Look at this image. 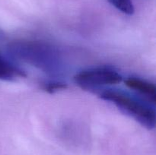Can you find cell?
<instances>
[{
  "label": "cell",
  "instance_id": "obj_1",
  "mask_svg": "<svg viewBox=\"0 0 156 155\" xmlns=\"http://www.w3.org/2000/svg\"><path fill=\"white\" fill-rule=\"evenodd\" d=\"M102 100L115 105L120 111L138 122L148 129L155 127L156 112L154 106L118 89L108 88L101 92Z\"/></svg>",
  "mask_w": 156,
  "mask_h": 155
},
{
  "label": "cell",
  "instance_id": "obj_2",
  "mask_svg": "<svg viewBox=\"0 0 156 155\" xmlns=\"http://www.w3.org/2000/svg\"><path fill=\"white\" fill-rule=\"evenodd\" d=\"M122 80L120 73L108 67L88 68L74 76L75 83L84 90L98 89L101 87L117 84Z\"/></svg>",
  "mask_w": 156,
  "mask_h": 155
},
{
  "label": "cell",
  "instance_id": "obj_3",
  "mask_svg": "<svg viewBox=\"0 0 156 155\" xmlns=\"http://www.w3.org/2000/svg\"><path fill=\"white\" fill-rule=\"evenodd\" d=\"M125 85L141 96L144 101L155 106L156 103V87L152 82L137 77H128Z\"/></svg>",
  "mask_w": 156,
  "mask_h": 155
},
{
  "label": "cell",
  "instance_id": "obj_4",
  "mask_svg": "<svg viewBox=\"0 0 156 155\" xmlns=\"http://www.w3.org/2000/svg\"><path fill=\"white\" fill-rule=\"evenodd\" d=\"M25 76L23 70L0 55V80L13 81Z\"/></svg>",
  "mask_w": 156,
  "mask_h": 155
},
{
  "label": "cell",
  "instance_id": "obj_5",
  "mask_svg": "<svg viewBox=\"0 0 156 155\" xmlns=\"http://www.w3.org/2000/svg\"><path fill=\"white\" fill-rule=\"evenodd\" d=\"M117 10L128 15L134 14V6L132 0H108Z\"/></svg>",
  "mask_w": 156,
  "mask_h": 155
},
{
  "label": "cell",
  "instance_id": "obj_6",
  "mask_svg": "<svg viewBox=\"0 0 156 155\" xmlns=\"http://www.w3.org/2000/svg\"><path fill=\"white\" fill-rule=\"evenodd\" d=\"M43 89L50 94L57 92L59 91L65 90L67 88V84L64 82L57 81H50L43 84Z\"/></svg>",
  "mask_w": 156,
  "mask_h": 155
}]
</instances>
